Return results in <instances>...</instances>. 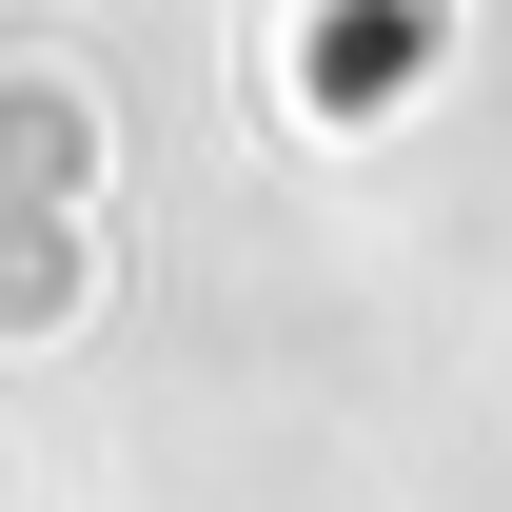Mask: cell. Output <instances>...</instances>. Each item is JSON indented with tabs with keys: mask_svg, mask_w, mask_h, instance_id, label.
Returning a JSON list of instances; mask_svg holds the SVG:
<instances>
[{
	"mask_svg": "<svg viewBox=\"0 0 512 512\" xmlns=\"http://www.w3.org/2000/svg\"><path fill=\"white\" fill-rule=\"evenodd\" d=\"M79 178H99V99H79V79H0V197L60 217Z\"/></svg>",
	"mask_w": 512,
	"mask_h": 512,
	"instance_id": "obj_1",
	"label": "cell"
},
{
	"mask_svg": "<svg viewBox=\"0 0 512 512\" xmlns=\"http://www.w3.org/2000/svg\"><path fill=\"white\" fill-rule=\"evenodd\" d=\"M0 316H79V237H60V217L0 237Z\"/></svg>",
	"mask_w": 512,
	"mask_h": 512,
	"instance_id": "obj_2",
	"label": "cell"
}]
</instances>
